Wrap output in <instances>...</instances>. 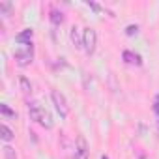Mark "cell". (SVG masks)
<instances>
[{
    "label": "cell",
    "instance_id": "cell-1",
    "mask_svg": "<svg viewBox=\"0 0 159 159\" xmlns=\"http://www.w3.org/2000/svg\"><path fill=\"white\" fill-rule=\"evenodd\" d=\"M28 114H30V118L34 120V122H38L39 125H43V127H47V129H51L52 127V120H51V114L43 109V107H39L38 103H28Z\"/></svg>",
    "mask_w": 159,
    "mask_h": 159
},
{
    "label": "cell",
    "instance_id": "cell-2",
    "mask_svg": "<svg viewBox=\"0 0 159 159\" xmlns=\"http://www.w3.org/2000/svg\"><path fill=\"white\" fill-rule=\"evenodd\" d=\"M96 45H98V34L94 28H84L83 32V47L88 54H92L96 51Z\"/></svg>",
    "mask_w": 159,
    "mask_h": 159
},
{
    "label": "cell",
    "instance_id": "cell-3",
    "mask_svg": "<svg viewBox=\"0 0 159 159\" xmlns=\"http://www.w3.org/2000/svg\"><path fill=\"white\" fill-rule=\"evenodd\" d=\"M51 98H52V103H54V107H56L58 114H60L62 118H66V116H67V112H69V109H67V103H66L64 94H60L58 90H52V92H51Z\"/></svg>",
    "mask_w": 159,
    "mask_h": 159
},
{
    "label": "cell",
    "instance_id": "cell-4",
    "mask_svg": "<svg viewBox=\"0 0 159 159\" xmlns=\"http://www.w3.org/2000/svg\"><path fill=\"white\" fill-rule=\"evenodd\" d=\"M75 159H88V142L83 135H79L75 142Z\"/></svg>",
    "mask_w": 159,
    "mask_h": 159
},
{
    "label": "cell",
    "instance_id": "cell-5",
    "mask_svg": "<svg viewBox=\"0 0 159 159\" xmlns=\"http://www.w3.org/2000/svg\"><path fill=\"white\" fill-rule=\"evenodd\" d=\"M15 60L21 66H26L32 62V43H28L23 51H15Z\"/></svg>",
    "mask_w": 159,
    "mask_h": 159
},
{
    "label": "cell",
    "instance_id": "cell-6",
    "mask_svg": "<svg viewBox=\"0 0 159 159\" xmlns=\"http://www.w3.org/2000/svg\"><path fill=\"white\" fill-rule=\"evenodd\" d=\"M124 60L127 62V64H140V56L139 54H135V52H131V51H124Z\"/></svg>",
    "mask_w": 159,
    "mask_h": 159
},
{
    "label": "cell",
    "instance_id": "cell-7",
    "mask_svg": "<svg viewBox=\"0 0 159 159\" xmlns=\"http://www.w3.org/2000/svg\"><path fill=\"white\" fill-rule=\"evenodd\" d=\"M71 41L77 45V47H83V38H81V30H79L77 26L71 28Z\"/></svg>",
    "mask_w": 159,
    "mask_h": 159
},
{
    "label": "cell",
    "instance_id": "cell-8",
    "mask_svg": "<svg viewBox=\"0 0 159 159\" xmlns=\"http://www.w3.org/2000/svg\"><path fill=\"white\" fill-rule=\"evenodd\" d=\"M2 139H4L6 142H10V140L13 139V131H11L6 124H2Z\"/></svg>",
    "mask_w": 159,
    "mask_h": 159
},
{
    "label": "cell",
    "instance_id": "cell-9",
    "mask_svg": "<svg viewBox=\"0 0 159 159\" xmlns=\"http://www.w3.org/2000/svg\"><path fill=\"white\" fill-rule=\"evenodd\" d=\"M4 157H6V159H17L15 150H13L11 146H6V148H4Z\"/></svg>",
    "mask_w": 159,
    "mask_h": 159
},
{
    "label": "cell",
    "instance_id": "cell-10",
    "mask_svg": "<svg viewBox=\"0 0 159 159\" xmlns=\"http://www.w3.org/2000/svg\"><path fill=\"white\" fill-rule=\"evenodd\" d=\"M10 11H11L10 2H0V13H10Z\"/></svg>",
    "mask_w": 159,
    "mask_h": 159
},
{
    "label": "cell",
    "instance_id": "cell-11",
    "mask_svg": "<svg viewBox=\"0 0 159 159\" xmlns=\"http://www.w3.org/2000/svg\"><path fill=\"white\" fill-rule=\"evenodd\" d=\"M19 83H21V86H23L25 92H30V83H28V79H26V77H21V79H19Z\"/></svg>",
    "mask_w": 159,
    "mask_h": 159
},
{
    "label": "cell",
    "instance_id": "cell-12",
    "mask_svg": "<svg viewBox=\"0 0 159 159\" xmlns=\"http://www.w3.org/2000/svg\"><path fill=\"white\" fill-rule=\"evenodd\" d=\"M51 21H52V23H62V13H58V11H52V15H51Z\"/></svg>",
    "mask_w": 159,
    "mask_h": 159
},
{
    "label": "cell",
    "instance_id": "cell-13",
    "mask_svg": "<svg viewBox=\"0 0 159 159\" xmlns=\"http://www.w3.org/2000/svg\"><path fill=\"white\" fill-rule=\"evenodd\" d=\"M0 111H2V114H4V116H15V112H11V111H10L6 105H2V107H0Z\"/></svg>",
    "mask_w": 159,
    "mask_h": 159
},
{
    "label": "cell",
    "instance_id": "cell-14",
    "mask_svg": "<svg viewBox=\"0 0 159 159\" xmlns=\"http://www.w3.org/2000/svg\"><path fill=\"white\" fill-rule=\"evenodd\" d=\"M137 32V26H127V34L131 36V34H135Z\"/></svg>",
    "mask_w": 159,
    "mask_h": 159
},
{
    "label": "cell",
    "instance_id": "cell-15",
    "mask_svg": "<svg viewBox=\"0 0 159 159\" xmlns=\"http://www.w3.org/2000/svg\"><path fill=\"white\" fill-rule=\"evenodd\" d=\"M101 159H109V157H107V155H103V157H101Z\"/></svg>",
    "mask_w": 159,
    "mask_h": 159
}]
</instances>
